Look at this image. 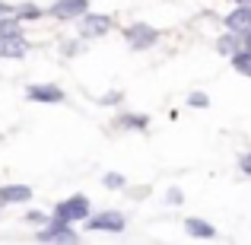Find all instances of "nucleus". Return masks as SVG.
Segmentation results:
<instances>
[{"instance_id": "4", "label": "nucleus", "mask_w": 251, "mask_h": 245, "mask_svg": "<svg viewBox=\"0 0 251 245\" xmlns=\"http://www.w3.org/2000/svg\"><path fill=\"white\" fill-rule=\"evenodd\" d=\"M124 226H127V217L121 210L89 214V220H86V229H92V233H124Z\"/></svg>"}, {"instance_id": "1", "label": "nucleus", "mask_w": 251, "mask_h": 245, "mask_svg": "<svg viewBox=\"0 0 251 245\" xmlns=\"http://www.w3.org/2000/svg\"><path fill=\"white\" fill-rule=\"evenodd\" d=\"M89 214H92L89 197L86 194H70V197H64V201L54 204V214L51 217H61V220H67V223H86Z\"/></svg>"}, {"instance_id": "19", "label": "nucleus", "mask_w": 251, "mask_h": 245, "mask_svg": "<svg viewBox=\"0 0 251 245\" xmlns=\"http://www.w3.org/2000/svg\"><path fill=\"white\" fill-rule=\"evenodd\" d=\"M166 204H172V207H178V204H184V191L178 188V185H172V188L166 191Z\"/></svg>"}, {"instance_id": "6", "label": "nucleus", "mask_w": 251, "mask_h": 245, "mask_svg": "<svg viewBox=\"0 0 251 245\" xmlns=\"http://www.w3.org/2000/svg\"><path fill=\"white\" fill-rule=\"evenodd\" d=\"M80 38H102L105 32H111V16H105V13H83L80 19Z\"/></svg>"}, {"instance_id": "21", "label": "nucleus", "mask_w": 251, "mask_h": 245, "mask_svg": "<svg viewBox=\"0 0 251 245\" xmlns=\"http://www.w3.org/2000/svg\"><path fill=\"white\" fill-rule=\"evenodd\" d=\"M121 99H124V92H121V89H111V92H105V96L99 99V105H118Z\"/></svg>"}, {"instance_id": "2", "label": "nucleus", "mask_w": 251, "mask_h": 245, "mask_svg": "<svg viewBox=\"0 0 251 245\" xmlns=\"http://www.w3.org/2000/svg\"><path fill=\"white\" fill-rule=\"evenodd\" d=\"M35 239L38 242H76V239H80V233L74 229V223L61 220V217H51V220L35 233Z\"/></svg>"}, {"instance_id": "9", "label": "nucleus", "mask_w": 251, "mask_h": 245, "mask_svg": "<svg viewBox=\"0 0 251 245\" xmlns=\"http://www.w3.org/2000/svg\"><path fill=\"white\" fill-rule=\"evenodd\" d=\"M29 54V38L16 35V38H0V57H10V61H19V57Z\"/></svg>"}, {"instance_id": "3", "label": "nucleus", "mask_w": 251, "mask_h": 245, "mask_svg": "<svg viewBox=\"0 0 251 245\" xmlns=\"http://www.w3.org/2000/svg\"><path fill=\"white\" fill-rule=\"evenodd\" d=\"M124 38H127L130 51H147L159 42V29H153L150 23H130L124 29Z\"/></svg>"}, {"instance_id": "15", "label": "nucleus", "mask_w": 251, "mask_h": 245, "mask_svg": "<svg viewBox=\"0 0 251 245\" xmlns=\"http://www.w3.org/2000/svg\"><path fill=\"white\" fill-rule=\"evenodd\" d=\"M13 13H16V16L23 19V23H38V19H42L48 10H42V6H35V3H19Z\"/></svg>"}, {"instance_id": "24", "label": "nucleus", "mask_w": 251, "mask_h": 245, "mask_svg": "<svg viewBox=\"0 0 251 245\" xmlns=\"http://www.w3.org/2000/svg\"><path fill=\"white\" fill-rule=\"evenodd\" d=\"M232 3H251V0H232Z\"/></svg>"}, {"instance_id": "11", "label": "nucleus", "mask_w": 251, "mask_h": 245, "mask_svg": "<svg viewBox=\"0 0 251 245\" xmlns=\"http://www.w3.org/2000/svg\"><path fill=\"white\" fill-rule=\"evenodd\" d=\"M184 233H188L191 239H213L216 229H213V223L201 220V217H188V220H184Z\"/></svg>"}, {"instance_id": "13", "label": "nucleus", "mask_w": 251, "mask_h": 245, "mask_svg": "<svg viewBox=\"0 0 251 245\" xmlns=\"http://www.w3.org/2000/svg\"><path fill=\"white\" fill-rule=\"evenodd\" d=\"M216 51L226 54V57H232L235 51H242V35H239V32H232V29H226V35L216 38Z\"/></svg>"}, {"instance_id": "5", "label": "nucleus", "mask_w": 251, "mask_h": 245, "mask_svg": "<svg viewBox=\"0 0 251 245\" xmlns=\"http://www.w3.org/2000/svg\"><path fill=\"white\" fill-rule=\"evenodd\" d=\"M83 13H89V0H54L48 6V16H54L57 23H76Z\"/></svg>"}, {"instance_id": "17", "label": "nucleus", "mask_w": 251, "mask_h": 245, "mask_svg": "<svg viewBox=\"0 0 251 245\" xmlns=\"http://www.w3.org/2000/svg\"><path fill=\"white\" fill-rule=\"evenodd\" d=\"M102 185L108 191H121V188H127V178H124L121 172H105V175H102Z\"/></svg>"}, {"instance_id": "14", "label": "nucleus", "mask_w": 251, "mask_h": 245, "mask_svg": "<svg viewBox=\"0 0 251 245\" xmlns=\"http://www.w3.org/2000/svg\"><path fill=\"white\" fill-rule=\"evenodd\" d=\"M16 35H23V19L16 13L0 16V38H16Z\"/></svg>"}, {"instance_id": "18", "label": "nucleus", "mask_w": 251, "mask_h": 245, "mask_svg": "<svg viewBox=\"0 0 251 245\" xmlns=\"http://www.w3.org/2000/svg\"><path fill=\"white\" fill-rule=\"evenodd\" d=\"M188 105H191V109H210V96H207V92H191Z\"/></svg>"}, {"instance_id": "12", "label": "nucleus", "mask_w": 251, "mask_h": 245, "mask_svg": "<svg viewBox=\"0 0 251 245\" xmlns=\"http://www.w3.org/2000/svg\"><path fill=\"white\" fill-rule=\"evenodd\" d=\"M118 128L124 131H147L150 128V115H143V111H124V115H118Z\"/></svg>"}, {"instance_id": "10", "label": "nucleus", "mask_w": 251, "mask_h": 245, "mask_svg": "<svg viewBox=\"0 0 251 245\" xmlns=\"http://www.w3.org/2000/svg\"><path fill=\"white\" fill-rule=\"evenodd\" d=\"M32 188L29 185H3L0 188V204H29Z\"/></svg>"}, {"instance_id": "16", "label": "nucleus", "mask_w": 251, "mask_h": 245, "mask_svg": "<svg viewBox=\"0 0 251 245\" xmlns=\"http://www.w3.org/2000/svg\"><path fill=\"white\" fill-rule=\"evenodd\" d=\"M229 61H232V70L235 74H242V77H251V51H235L232 57H229Z\"/></svg>"}, {"instance_id": "20", "label": "nucleus", "mask_w": 251, "mask_h": 245, "mask_svg": "<svg viewBox=\"0 0 251 245\" xmlns=\"http://www.w3.org/2000/svg\"><path fill=\"white\" fill-rule=\"evenodd\" d=\"M48 220H51V217L42 214V210H29V214H25V223H32V226H45Z\"/></svg>"}, {"instance_id": "22", "label": "nucleus", "mask_w": 251, "mask_h": 245, "mask_svg": "<svg viewBox=\"0 0 251 245\" xmlns=\"http://www.w3.org/2000/svg\"><path fill=\"white\" fill-rule=\"evenodd\" d=\"M239 169L245 172V175H251V150H245V153L239 156Z\"/></svg>"}, {"instance_id": "8", "label": "nucleus", "mask_w": 251, "mask_h": 245, "mask_svg": "<svg viewBox=\"0 0 251 245\" xmlns=\"http://www.w3.org/2000/svg\"><path fill=\"white\" fill-rule=\"evenodd\" d=\"M223 23H226V29H232V32H248L251 29V3H235V10L229 13Z\"/></svg>"}, {"instance_id": "23", "label": "nucleus", "mask_w": 251, "mask_h": 245, "mask_svg": "<svg viewBox=\"0 0 251 245\" xmlns=\"http://www.w3.org/2000/svg\"><path fill=\"white\" fill-rule=\"evenodd\" d=\"M13 10H16V6H10L6 0H0V16H6V13H13Z\"/></svg>"}, {"instance_id": "7", "label": "nucleus", "mask_w": 251, "mask_h": 245, "mask_svg": "<svg viewBox=\"0 0 251 245\" xmlns=\"http://www.w3.org/2000/svg\"><path fill=\"white\" fill-rule=\"evenodd\" d=\"M25 99L29 102H48V105H57V102H64V89L61 86H54V83H32L29 89H25Z\"/></svg>"}]
</instances>
